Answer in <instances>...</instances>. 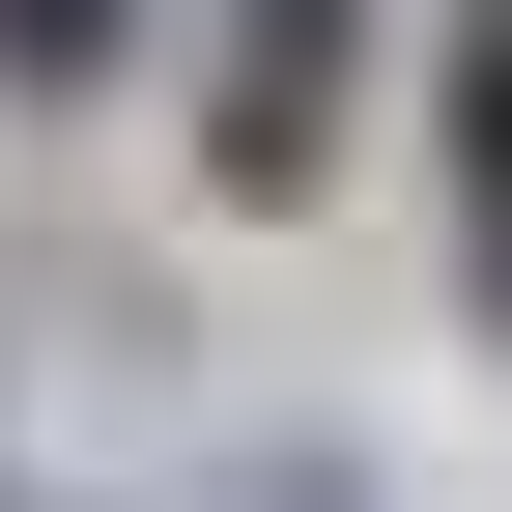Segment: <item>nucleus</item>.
<instances>
[{"mask_svg":"<svg viewBox=\"0 0 512 512\" xmlns=\"http://www.w3.org/2000/svg\"><path fill=\"white\" fill-rule=\"evenodd\" d=\"M143 29H171V0H0V114H86Z\"/></svg>","mask_w":512,"mask_h":512,"instance_id":"obj_3","label":"nucleus"},{"mask_svg":"<svg viewBox=\"0 0 512 512\" xmlns=\"http://www.w3.org/2000/svg\"><path fill=\"white\" fill-rule=\"evenodd\" d=\"M370 86H399V0H200V200L313 228L370 171Z\"/></svg>","mask_w":512,"mask_h":512,"instance_id":"obj_1","label":"nucleus"},{"mask_svg":"<svg viewBox=\"0 0 512 512\" xmlns=\"http://www.w3.org/2000/svg\"><path fill=\"white\" fill-rule=\"evenodd\" d=\"M256 512H370V484H342V456H256Z\"/></svg>","mask_w":512,"mask_h":512,"instance_id":"obj_4","label":"nucleus"},{"mask_svg":"<svg viewBox=\"0 0 512 512\" xmlns=\"http://www.w3.org/2000/svg\"><path fill=\"white\" fill-rule=\"evenodd\" d=\"M427 256L512 342V0H427Z\"/></svg>","mask_w":512,"mask_h":512,"instance_id":"obj_2","label":"nucleus"}]
</instances>
